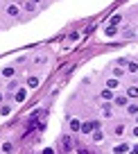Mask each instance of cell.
I'll list each match as a JSON object with an SVG mask.
<instances>
[{
  "instance_id": "6da1fadb",
  "label": "cell",
  "mask_w": 138,
  "mask_h": 154,
  "mask_svg": "<svg viewBox=\"0 0 138 154\" xmlns=\"http://www.w3.org/2000/svg\"><path fill=\"white\" fill-rule=\"evenodd\" d=\"M97 127H102L100 125V120H88V122H81V134H90L93 129H97Z\"/></svg>"
},
{
  "instance_id": "7a4b0ae2",
  "label": "cell",
  "mask_w": 138,
  "mask_h": 154,
  "mask_svg": "<svg viewBox=\"0 0 138 154\" xmlns=\"http://www.w3.org/2000/svg\"><path fill=\"white\" fill-rule=\"evenodd\" d=\"M129 147H131L129 143H118V145H113V154H127Z\"/></svg>"
},
{
  "instance_id": "3957f363",
  "label": "cell",
  "mask_w": 138,
  "mask_h": 154,
  "mask_svg": "<svg viewBox=\"0 0 138 154\" xmlns=\"http://www.w3.org/2000/svg\"><path fill=\"white\" fill-rule=\"evenodd\" d=\"M7 16L18 18V16H20V7H18V5H7Z\"/></svg>"
},
{
  "instance_id": "277c9868",
  "label": "cell",
  "mask_w": 138,
  "mask_h": 154,
  "mask_svg": "<svg viewBox=\"0 0 138 154\" xmlns=\"http://www.w3.org/2000/svg\"><path fill=\"white\" fill-rule=\"evenodd\" d=\"M111 102H113L115 106H122V109H124V106H127V102H129V97H127V95H115Z\"/></svg>"
},
{
  "instance_id": "5b68a950",
  "label": "cell",
  "mask_w": 138,
  "mask_h": 154,
  "mask_svg": "<svg viewBox=\"0 0 138 154\" xmlns=\"http://www.w3.org/2000/svg\"><path fill=\"white\" fill-rule=\"evenodd\" d=\"M100 97H102L104 102H111V100L115 97V91H111V88H104V91H100Z\"/></svg>"
},
{
  "instance_id": "8992f818",
  "label": "cell",
  "mask_w": 138,
  "mask_h": 154,
  "mask_svg": "<svg viewBox=\"0 0 138 154\" xmlns=\"http://www.w3.org/2000/svg\"><path fill=\"white\" fill-rule=\"evenodd\" d=\"M113 116V106H111V102H104L102 104V118H111Z\"/></svg>"
},
{
  "instance_id": "52a82bcc",
  "label": "cell",
  "mask_w": 138,
  "mask_h": 154,
  "mask_svg": "<svg viewBox=\"0 0 138 154\" xmlns=\"http://www.w3.org/2000/svg\"><path fill=\"white\" fill-rule=\"evenodd\" d=\"M90 138H93V143H102V138H104V134H102V129H100V127L90 131Z\"/></svg>"
},
{
  "instance_id": "ba28073f",
  "label": "cell",
  "mask_w": 138,
  "mask_h": 154,
  "mask_svg": "<svg viewBox=\"0 0 138 154\" xmlns=\"http://www.w3.org/2000/svg\"><path fill=\"white\" fill-rule=\"evenodd\" d=\"M0 75L5 77V79H14V75H16V68H14V66H7L5 70L0 72Z\"/></svg>"
},
{
  "instance_id": "9c48e42d",
  "label": "cell",
  "mask_w": 138,
  "mask_h": 154,
  "mask_svg": "<svg viewBox=\"0 0 138 154\" xmlns=\"http://www.w3.org/2000/svg\"><path fill=\"white\" fill-rule=\"evenodd\" d=\"M124 111H127L129 116H136V113H138V102H127V106H124Z\"/></svg>"
},
{
  "instance_id": "30bf717a",
  "label": "cell",
  "mask_w": 138,
  "mask_h": 154,
  "mask_svg": "<svg viewBox=\"0 0 138 154\" xmlns=\"http://www.w3.org/2000/svg\"><path fill=\"white\" fill-rule=\"evenodd\" d=\"M124 95H127L129 100H138V86H129L127 91H124Z\"/></svg>"
},
{
  "instance_id": "8fae6325",
  "label": "cell",
  "mask_w": 138,
  "mask_h": 154,
  "mask_svg": "<svg viewBox=\"0 0 138 154\" xmlns=\"http://www.w3.org/2000/svg\"><path fill=\"white\" fill-rule=\"evenodd\" d=\"M118 86H120V79L118 77H109V79H106V88H111V91H118Z\"/></svg>"
},
{
  "instance_id": "7c38bea8",
  "label": "cell",
  "mask_w": 138,
  "mask_h": 154,
  "mask_svg": "<svg viewBox=\"0 0 138 154\" xmlns=\"http://www.w3.org/2000/svg\"><path fill=\"white\" fill-rule=\"evenodd\" d=\"M25 97H27V91H25V88H18V91L14 93V100L16 102H25Z\"/></svg>"
},
{
  "instance_id": "4fadbf2b",
  "label": "cell",
  "mask_w": 138,
  "mask_h": 154,
  "mask_svg": "<svg viewBox=\"0 0 138 154\" xmlns=\"http://www.w3.org/2000/svg\"><path fill=\"white\" fill-rule=\"evenodd\" d=\"M61 143H63V152H70V149H72V140H70V136H61Z\"/></svg>"
},
{
  "instance_id": "5bb4252c",
  "label": "cell",
  "mask_w": 138,
  "mask_h": 154,
  "mask_svg": "<svg viewBox=\"0 0 138 154\" xmlns=\"http://www.w3.org/2000/svg\"><path fill=\"white\" fill-rule=\"evenodd\" d=\"M68 127H70V131H79V129H81V122L77 120V118H70V122H68Z\"/></svg>"
},
{
  "instance_id": "9a60e30c",
  "label": "cell",
  "mask_w": 138,
  "mask_h": 154,
  "mask_svg": "<svg viewBox=\"0 0 138 154\" xmlns=\"http://www.w3.org/2000/svg\"><path fill=\"white\" fill-rule=\"evenodd\" d=\"M36 86H38V77L36 75L27 77V88H36Z\"/></svg>"
},
{
  "instance_id": "2e32d148",
  "label": "cell",
  "mask_w": 138,
  "mask_h": 154,
  "mask_svg": "<svg viewBox=\"0 0 138 154\" xmlns=\"http://www.w3.org/2000/svg\"><path fill=\"white\" fill-rule=\"evenodd\" d=\"M9 113H11V106L9 104H0V116H2V118H7Z\"/></svg>"
},
{
  "instance_id": "e0dca14e",
  "label": "cell",
  "mask_w": 138,
  "mask_h": 154,
  "mask_svg": "<svg viewBox=\"0 0 138 154\" xmlns=\"http://www.w3.org/2000/svg\"><path fill=\"white\" fill-rule=\"evenodd\" d=\"M127 72H138V61H127Z\"/></svg>"
},
{
  "instance_id": "ac0fdd59",
  "label": "cell",
  "mask_w": 138,
  "mask_h": 154,
  "mask_svg": "<svg viewBox=\"0 0 138 154\" xmlns=\"http://www.w3.org/2000/svg\"><path fill=\"white\" fill-rule=\"evenodd\" d=\"M122 23V14H113L111 16V25H120Z\"/></svg>"
},
{
  "instance_id": "d6986e66",
  "label": "cell",
  "mask_w": 138,
  "mask_h": 154,
  "mask_svg": "<svg viewBox=\"0 0 138 154\" xmlns=\"http://www.w3.org/2000/svg\"><path fill=\"white\" fill-rule=\"evenodd\" d=\"M113 134H115V136H122V134H124V125H122V122L113 127Z\"/></svg>"
},
{
  "instance_id": "ffe728a7",
  "label": "cell",
  "mask_w": 138,
  "mask_h": 154,
  "mask_svg": "<svg viewBox=\"0 0 138 154\" xmlns=\"http://www.w3.org/2000/svg\"><path fill=\"white\" fill-rule=\"evenodd\" d=\"M113 34H118V25H109L106 27V36H113Z\"/></svg>"
},
{
  "instance_id": "44dd1931",
  "label": "cell",
  "mask_w": 138,
  "mask_h": 154,
  "mask_svg": "<svg viewBox=\"0 0 138 154\" xmlns=\"http://www.w3.org/2000/svg\"><path fill=\"white\" fill-rule=\"evenodd\" d=\"M45 61H48V59H45V54H38V57H34V63H36V66H43Z\"/></svg>"
},
{
  "instance_id": "7402d4cb",
  "label": "cell",
  "mask_w": 138,
  "mask_h": 154,
  "mask_svg": "<svg viewBox=\"0 0 138 154\" xmlns=\"http://www.w3.org/2000/svg\"><path fill=\"white\" fill-rule=\"evenodd\" d=\"M25 11H34V9H36V2H32V0H27V2H25Z\"/></svg>"
},
{
  "instance_id": "603a6c76",
  "label": "cell",
  "mask_w": 138,
  "mask_h": 154,
  "mask_svg": "<svg viewBox=\"0 0 138 154\" xmlns=\"http://www.w3.org/2000/svg\"><path fill=\"white\" fill-rule=\"evenodd\" d=\"M122 75H127V70H124L122 66H120V68H115V70H113V77H118V79H120Z\"/></svg>"
},
{
  "instance_id": "cb8c5ba5",
  "label": "cell",
  "mask_w": 138,
  "mask_h": 154,
  "mask_svg": "<svg viewBox=\"0 0 138 154\" xmlns=\"http://www.w3.org/2000/svg\"><path fill=\"white\" fill-rule=\"evenodd\" d=\"M11 149H14V145H11V143H2V154H9Z\"/></svg>"
},
{
  "instance_id": "d4e9b609",
  "label": "cell",
  "mask_w": 138,
  "mask_h": 154,
  "mask_svg": "<svg viewBox=\"0 0 138 154\" xmlns=\"http://www.w3.org/2000/svg\"><path fill=\"white\" fill-rule=\"evenodd\" d=\"M122 36H124V38H131V36H133V29H131V27H124V29H122Z\"/></svg>"
},
{
  "instance_id": "484cf974",
  "label": "cell",
  "mask_w": 138,
  "mask_h": 154,
  "mask_svg": "<svg viewBox=\"0 0 138 154\" xmlns=\"http://www.w3.org/2000/svg\"><path fill=\"white\" fill-rule=\"evenodd\" d=\"M16 86H18V82H9V86H7V91H16Z\"/></svg>"
},
{
  "instance_id": "4316f807",
  "label": "cell",
  "mask_w": 138,
  "mask_h": 154,
  "mask_svg": "<svg viewBox=\"0 0 138 154\" xmlns=\"http://www.w3.org/2000/svg\"><path fill=\"white\" fill-rule=\"evenodd\" d=\"M133 136H136V138H138V127H133Z\"/></svg>"
},
{
  "instance_id": "83f0119b",
  "label": "cell",
  "mask_w": 138,
  "mask_h": 154,
  "mask_svg": "<svg viewBox=\"0 0 138 154\" xmlns=\"http://www.w3.org/2000/svg\"><path fill=\"white\" fill-rule=\"evenodd\" d=\"M79 154H90V152H86V149H79Z\"/></svg>"
},
{
  "instance_id": "f1b7e54d",
  "label": "cell",
  "mask_w": 138,
  "mask_h": 154,
  "mask_svg": "<svg viewBox=\"0 0 138 154\" xmlns=\"http://www.w3.org/2000/svg\"><path fill=\"white\" fill-rule=\"evenodd\" d=\"M32 2H36V5H38V2H43V0H32Z\"/></svg>"
},
{
  "instance_id": "f546056e",
  "label": "cell",
  "mask_w": 138,
  "mask_h": 154,
  "mask_svg": "<svg viewBox=\"0 0 138 154\" xmlns=\"http://www.w3.org/2000/svg\"><path fill=\"white\" fill-rule=\"evenodd\" d=\"M0 104H2V93H0Z\"/></svg>"
},
{
  "instance_id": "4dcf8cb0",
  "label": "cell",
  "mask_w": 138,
  "mask_h": 154,
  "mask_svg": "<svg viewBox=\"0 0 138 154\" xmlns=\"http://www.w3.org/2000/svg\"><path fill=\"white\" fill-rule=\"evenodd\" d=\"M136 122H138V113H136Z\"/></svg>"
}]
</instances>
